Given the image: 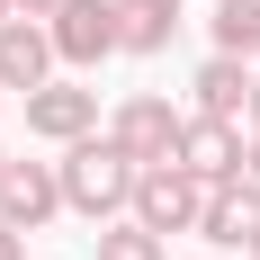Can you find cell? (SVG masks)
Instances as JSON below:
<instances>
[{
	"instance_id": "obj_1",
	"label": "cell",
	"mask_w": 260,
	"mask_h": 260,
	"mask_svg": "<svg viewBox=\"0 0 260 260\" xmlns=\"http://www.w3.org/2000/svg\"><path fill=\"white\" fill-rule=\"evenodd\" d=\"M63 207L90 215V224H117V215L135 207V161L117 153V135H81V144H63Z\"/></svg>"
},
{
	"instance_id": "obj_2",
	"label": "cell",
	"mask_w": 260,
	"mask_h": 260,
	"mask_svg": "<svg viewBox=\"0 0 260 260\" xmlns=\"http://www.w3.org/2000/svg\"><path fill=\"white\" fill-rule=\"evenodd\" d=\"M135 224H153L161 242L171 234H198V215H207V180L188 171V161H153V171H135Z\"/></svg>"
},
{
	"instance_id": "obj_3",
	"label": "cell",
	"mask_w": 260,
	"mask_h": 260,
	"mask_svg": "<svg viewBox=\"0 0 260 260\" xmlns=\"http://www.w3.org/2000/svg\"><path fill=\"white\" fill-rule=\"evenodd\" d=\"M180 108L171 99H153V90H135L126 108H117V117H108V135H117V153L135 161V171H153V161H180Z\"/></svg>"
},
{
	"instance_id": "obj_4",
	"label": "cell",
	"mask_w": 260,
	"mask_h": 260,
	"mask_svg": "<svg viewBox=\"0 0 260 260\" xmlns=\"http://www.w3.org/2000/svg\"><path fill=\"white\" fill-rule=\"evenodd\" d=\"M45 36H54V54H63V63H81V72H90V63H108V54H117V0H63V9L45 18Z\"/></svg>"
},
{
	"instance_id": "obj_5",
	"label": "cell",
	"mask_w": 260,
	"mask_h": 260,
	"mask_svg": "<svg viewBox=\"0 0 260 260\" xmlns=\"http://www.w3.org/2000/svg\"><path fill=\"white\" fill-rule=\"evenodd\" d=\"M27 135H45V144H81V135H99V90H81V81H45V90H27Z\"/></svg>"
},
{
	"instance_id": "obj_6",
	"label": "cell",
	"mask_w": 260,
	"mask_h": 260,
	"mask_svg": "<svg viewBox=\"0 0 260 260\" xmlns=\"http://www.w3.org/2000/svg\"><path fill=\"white\" fill-rule=\"evenodd\" d=\"M0 215H9L18 234L54 224V215H63V171H54V161H9V171H0Z\"/></svg>"
},
{
	"instance_id": "obj_7",
	"label": "cell",
	"mask_w": 260,
	"mask_h": 260,
	"mask_svg": "<svg viewBox=\"0 0 260 260\" xmlns=\"http://www.w3.org/2000/svg\"><path fill=\"white\" fill-rule=\"evenodd\" d=\"M54 63H63V54H54V36H45V18H0V90H45L54 81Z\"/></svg>"
},
{
	"instance_id": "obj_8",
	"label": "cell",
	"mask_w": 260,
	"mask_h": 260,
	"mask_svg": "<svg viewBox=\"0 0 260 260\" xmlns=\"http://www.w3.org/2000/svg\"><path fill=\"white\" fill-rule=\"evenodd\" d=\"M180 161L207 188L215 180H242V126H234V117H188V126H180Z\"/></svg>"
},
{
	"instance_id": "obj_9",
	"label": "cell",
	"mask_w": 260,
	"mask_h": 260,
	"mask_svg": "<svg viewBox=\"0 0 260 260\" xmlns=\"http://www.w3.org/2000/svg\"><path fill=\"white\" fill-rule=\"evenodd\" d=\"M198 234H207V242H251V234H260V188H251V180H215Z\"/></svg>"
},
{
	"instance_id": "obj_10",
	"label": "cell",
	"mask_w": 260,
	"mask_h": 260,
	"mask_svg": "<svg viewBox=\"0 0 260 260\" xmlns=\"http://www.w3.org/2000/svg\"><path fill=\"white\" fill-rule=\"evenodd\" d=\"M198 117H251V63L242 54H207L198 63Z\"/></svg>"
},
{
	"instance_id": "obj_11",
	"label": "cell",
	"mask_w": 260,
	"mask_h": 260,
	"mask_svg": "<svg viewBox=\"0 0 260 260\" xmlns=\"http://www.w3.org/2000/svg\"><path fill=\"white\" fill-rule=\"evenodd\" d=\"M180 36V0H117V54H161Z\"/></svg>"
},
{
	"instance_id": "obj_12",
	"label": "cell",
	"mask_w": 260,
	"mask_h": 260,
	"mask_svg": "<svg viewBox=\"0 0 260 260\" xmlns=\"http://www.w3.org/2000/svg\"><path fill=\"white\" fill-rule=\"evenodd\" d=\"M207 27H215V54H242V63L260 54V0H224Z\"/></svg>"
},
{
	"instance_id": "obj_13",
	"label": "cell",
	"mask_w": 260,
	"mask_h": 260,
	"mask_svg": "<svg viewBox=\"0 0 260 260\" xmlns=\"http://www.w3.org/2000/svg\"><path fill=\"white\" fill-rule=\"evenodd\" d=\"M99 260H171V242H161L153 224L117 215V224H99Z\"/></svg>"
},
{
	"instance_id": "obj_14",
	"label": "cell",
	"mask_w": 260,
	"mask_h": 260,
	"mask_svg": "<svg viewBox=\"0 0 260 260\" xmlns=\"http://www.w3.org/2000/svg\"><path fill=\"white\" fill-rule=\"evenodd\" d=\"M0 260H27V234L9 224V215H0Z\"/></svg>"
},
{
	"instance_id": "obj_15",
	"label": "cell",
	"mask_w": 260,
	"mask_h": 260,
	"mask_svg": "<svg viewBox=\"0 0 260 260\" xmlns=\"http://www.w3.org/2000/svg\"><path fill=\"white\" fill-rule=\"evenodd\" d=\"M9 9H18V18H54L63 0H9Z\"/></svg>"
},
{
	"instance_id": "obj_16",
	"label": "cell",
	"mask_w": 260,
	"mask_h": 260,
	"mask_svg": "<svg viewBox=\"0 0 260 260\" xmlns=\"http://www.w3.org/2000/svg\"><path fill=\"white\" fill-rule=\"evenodd\" d=\"M242 180L260 188V135H251V144H242Z\"/></svg>"
},
{
	"instance_id": "obj_17",
	"label": "cell",
	"mask_w": 260,
	"mask_h": 260,
	"mask_svg": "<svg viewBox=\"0 0 260 260\" xmlns=\"http://www.w3.org/2000/svg\"><path fill=\"white\" fill-rule=\"evenodd\" d=\"M251 135H260V72H251Z\"/></svg>"
},
{
	"instance_id": "obj_18",
	"label": "cell",
	"mask_w": 260,
	"mask_h": 260,
	"mask_svg": "<svg viewBox=\"0 0 260 260\" xmlns=\"http://www.w3.org/2000/svg\"><path fill=\"white\" fill-rule=\"evenodd\" d=\"M242 251H251V260H260V234H251V242H242Z\"/></svg>"
},
{
	"instance_id": "obj_19",
	"label": "cell",
	"mask_w": 260,
	"mask_h": 260,
	"mask_svg": "<svg viewBox=\"0 0 260 260\" xmlns=\"http://www.w3.org/2000/svg\"><path fill=\"white\" fill-rule=\"evenodd\" d=\"M0 18H18V9H9V0H0Z\"/></svg>"
},
{
	"instance_id": "obj_20",
	"label": "cell",
	"mask_w": 260,
	"mask_h": 260,
	"mask_svg": "<svg viewBox=\"0 0 260 260\" xmlns=\"http://www.w3.org/2000/svg\"><path fill=\"white\" fill-rule=\"evenodd\" d=\"M0 171H9V153H0Z\"/></svg>"
},
{
	"instance_id": "obj_21",
	"label": "cell",
	"mask_w": 260,
	"mask_h": 260,
	"mask_svg": "<svg viewBox=\"0 0 260 260\" xmlns=\"http://www.w3.org/2000/svg\"><path fill=\"white\" fill-rule=\"evenodd\" d=\"M0 99H9V90H0Z\"/></svg>"
},
{
	"instance_id": "obj_22",
	"label": "cell",
	"mask_w": 260,
	"mask_h": 260,
	"mask_svg": "<svg viewBox=\"0 0 260 260\" xmlns=\"http://www.w3.org/2000/svg\"><path fill=\"white\" fill-rule=\"evenodd\" d=\"M215 9H224V0H215Z\"/></svg>"
}]
</instances>
